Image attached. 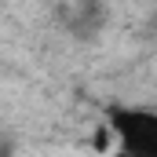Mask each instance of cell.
Returning <instances> with one entry per match:
<instances>
[{
  "label": "cell",
  "instance_id": "6da1fadb",
  "mask_svg": "<svg viewBox=\"0 0 157 157\" xmlns=\"http://www.w3.org/2000/svg\"><path fill=\"white\" fill-rule=\"evenodd\" d=\"M110 128L117 132L121 146L135 157H157V113L117 106L110 110Z\"/></svg>",
  "mask_w": 157,
  "mask_h": 157
}]
</instances>
